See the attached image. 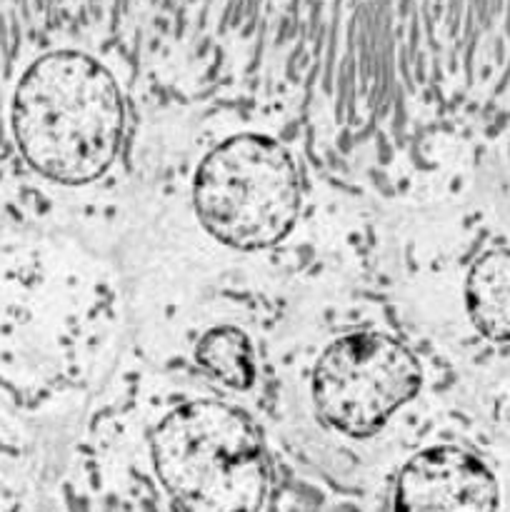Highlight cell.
Listing matches in <instances>:
<instances>
[{"instance_id": "cell-4", "label": "cell", "mask_w": 510, "mask_h": 512, "mask_svg": "<svg viewBox=\"0 0 510 512\" xmlns=\"http://www.w3.org/2000/svg\"><path fill=\"white\" fill-rule=\"evenodd\" d=\"M423 370L383 333H350L325 348L313 373V403L325 425L370 438L418 395Z\"/></svg>"}, {"instance_id": "cell-7", "label": "cell", "mask_w": 510, "mask_h": 512, "mask_svg": "<svg viewBox=\"0 0 510 512\" xmlns=\"http://www.w3.org/2000/svg\"><path fill=\"white\" fill-rule=\"evenodd\" d=\"M195 360L208 370L213 378L230 388L245 390L253 385L255 378V360L253 345L248 335L238 328H213L198 340L195 345Z\"/></svg>"}, {"instance_id": "cell-1", "label": "cell", "mask_w": 510, "mask_h": 512, "mask_svg": "<svg viewBox=\"0 0 510 512\" xmlns=\"http://www.w3.org/2000/svg\"><path fill=\"white\" fill-rule=\"evenodd\" d=\"M123 123L113 75L83 53L60 50L35 60L15 90L13 133L20 153L55 183L100 178L118 155Z\"/></svg>"}, {"instance_id": "cell-2", "label": "cell", "mask_w": 510, "mask_h": 512, "mask_svg": "<svg viewBox=\"0 0 510 512\" xmlns=\"http://www.w3.org/2000/svg\"><path fill=\"white\" fill-rule=\"evenodd\" d=\"M153 463L183 512H258L268 463L240 410L198 400L165 415L153 433Z\"/></svg>"}, {"instance_id": "cell-5", "label": "cell", "mask_w": 510, "mask_h": 512, "mask_svg": "<svg viewBox=\"0 0 510 512\" xmlns=\"http://www.w3.org/2000/svg\"><path fill=\"white\" fill-rule=\"evenodd\" d=\"M395 512H498V483L475 455L428 448L400 470Z\"/></svg>"}, {"instance_id": "cell-3", "label": "cell", "mask_w": 510, "mask_h": 512, "mask_svg": "<svg viewBox=\"0 0 510 512\" xmlns=\"http://www.w3.org/2000/svg\"><path fill=\"white\" fill-rule=\"evenodd\" d=\"M193 203L203 228L220 243L238 250L270 248L288 235L298 215V168L268 135H235L198 165Z\"/></svg>"}, {"instance_id": "cell-6", "label": "cell", "mask_w": 510, "mask_h": 512, "mask_svg": "<svg viewBox=\"0 0 510 512\" xmlns=\"http://www.w3.org/2000/svg\"><path fill=\"white\" fill-rule=\"evenodd\" d=\"M465 303L485 338L510 340V250H493L475 260L465 280Z\"/></svg>"}]
</instances>
